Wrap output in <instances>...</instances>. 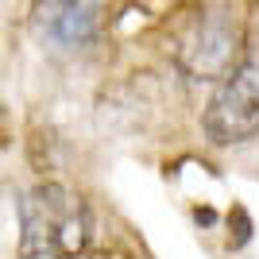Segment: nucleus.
I'll use <instances>...</instances> for the list:
<instances>
[{
	"mask_svg": "<svg viewBox=\"0 0 259 259\" xmlns=\"http://www.w3.org/2000/svg\"><path fill=\"white\" fill-rule=\"evenodd\" d=\"M93 221L81 197L58 182H39L20 201V259H74L85 251Z\"/></svg>",
	"mask_w": 259,
	"mask_h": 259,
	"instance_id": "nucleus-1",
	"label": "nucleus"
},
{
	"mask_svg": "<svg viewBox=\"0 0 259 259\" xmlns=\"http://www.w3.org/2000/svg\"><path fill=\"white\" fill-rule=\"evenodd\" d=\"M174 58L190 77L201 81H225L232 70L240 66V27L225 8H205L201 16L190 20V27L182 31Z\"/></svg>",
	"mask_w": 259,
	"mask_h": 259,
	"instance_id": "nucleus-2",
	"label": "nucleus"
},
{
	"mask_svg": "<svg viewBox=\"0 0 259 259\" xmlns=\"http://www.w3.org/2000/svg\"><path fill=\"white\" fill-rule=\"evenodd\" d=\"M205 132L221 147L259 136V54L244 58L217 85L213 101L205 108Z\"/></svg>",
	"mask_w": 259,
	"mask_h": 259,
	"instance_id": "nucleus-3",
	"label": "nucleus"
},
{
	"mask_svg": "<svg viewBox=\"0 0 259 259\" xmlns=\"http://www.w3.org/2000/svg\"><path fill=\"white\" fill-rule=\"evenodd\" d=\"M39 16L47 35L62 47H85L97 35V4H47Z\"/></svg>",
	"mask_w": 259,
	"mask_h": 259,
	"instance_id": "nucleus-4",
	"label": "nucleus"
}]
</instances>
